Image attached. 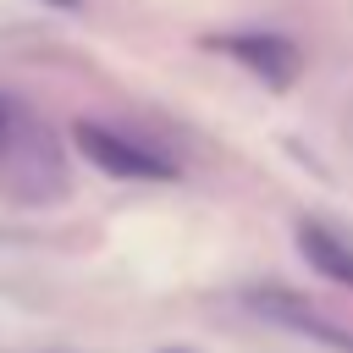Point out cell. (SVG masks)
Wrapping results in <instances>:
<instances>
[{"instance_id":"cell-1","label":"cell","mask_w":353,"mask_h":353,"mask_svg":"<svg viewBox=\"0 0 353 353\" xmlns=\"http://www.w3.org/2000/svg\"><path fill=\"white\" fill-rule=\"evenodd\" d=\"M72 143H77L99 171L127 176V182H171V176H176V165H171L160 149H149V143H138V138H127V132H116V127H99V121H77V127H72Z\"/></svg>"},{"instance_id":"cell-2","label":"cell","mask_w":353,"mask_h":353,"mask_svg":"<svg viewBox=\"0 0 353 353\" xmlns=\"http://www.w3.org/2000/svg\"><path fill=\"white\" fill-rule=\"evenodd\" d=\"M210 44L221 55H232L243 72H254L265 88H287L303 72V50L287 33H226V39H210Z\"/></svg>"},{"instance_id":"cell-3","label":"cell","mask_w":353,"mask_h":353,"mask_svg":"<svg viewBox=\"0 0 353 353\" xmlns=\"http://www.w3.org/2000/svg\"><path fill=\"white\" fill-rule=\"evenodd\" d=\"M248 309L265 314V320H276V325H287V331H298V336H314V342H325L336 353H353V331H342L336 320H325L320 309H309L292 292H270V287L265 292H248Z\"/></svg>"},{"instance_id":"cell-4","label":"cell","mask_w":353,"mask_h":353,"mask_svg":"<svg viewBox=\"0 0 353 353\" xmlns=\"http://www.w3.org/2000/svg\"><path fill=\"white\" fill-rule=\"evenodd\" d=\"M298 254L336 287H353V243L342 232H331L325 221H303L298 226Z\"/></svg>"},{"instance_id":"cell-5","label":"cell","mask_w":353,"mask_h":353,"mask_svg":"<svg viewBox=\"0 0 353 353\" xmlns=\"http://www.w3.org/2000/svg\"><path fill=\"white\" fill-rule=\"evenodd\" d=\"M17 132V105L11 99H0V149H6V138Z\"/></svg>"},{"instance_id":"cell-6","label":"cell","mask_w":353,"mask_h":353,"mask_svg":"<svg viewBox=\"0 0 353 353\" xmlns=\"http://www.w3.org/2000/svg\"><path fill=\"white\" fill-rule=\"evenodd\" d=\"M50 6H77V0H50Z\"/></svg>"}]
</instances>
